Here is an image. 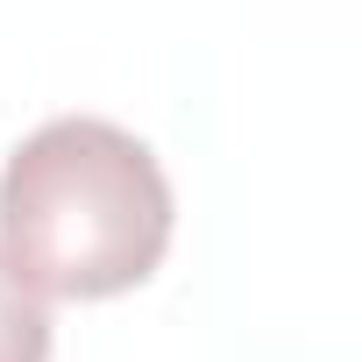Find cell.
Returning <instances> with one entry per match:
<instances>
[{"label": "cell", "instance_id": "obj_2", "mask_svg": "<svg viewBox=\"0 0 362 362\" xmlns=\"http://www.w3.org/2000/svg\"><path fill=\"white\" fill-rule=\"evenodd\" d=\"M0 362H50V313L8 263H0Z\"/></svg>", "mask_w": 362, "mask_h": 362}, {"label": "cell", "instance_id": "obj_1", "mask_svg": "<svg viewBox=\"0 0 362 362\" xmlns=\"http://www.w3.org/2000/svg\"><path fill=\"white\" fill-rule=\"evenodd\" d=\"M170 177L100 114L43 121L0 170V263L36 298H121L170 249Z\"/></svg>", "mask_w": 362, "mask_h": 362}]
</instances>
